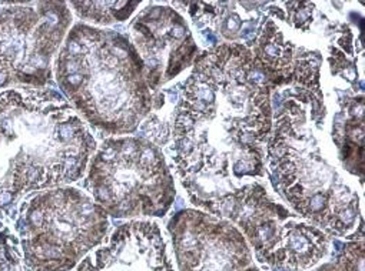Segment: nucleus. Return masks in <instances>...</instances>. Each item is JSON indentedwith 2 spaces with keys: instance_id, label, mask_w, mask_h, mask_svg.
I'll use <instances>...</instances> for the list:
<instances>
[{
  "instance_id": "0eeeda50",
  "label": "nucleus",
  "mask_w": 365,
  "mask_h": 271,
  "mask_svg": "<svg viewBox=\"0 0 365 271\" xmlns=\"http://www.w3.org/2000/svg\"><path fill=\"white\" fill-rule=\"evenodd\" d=\"M32 232L29 251L44 271L69 267L75 258L99 241L106 230L105 210L78 189L62 187L37 194L26 211Z\"/></svg>"
},
{
  "instance_id": "f03ea898",
  "label": "nucleus",
  "mask_w": 365,
  "mask_h": 271,
  "mask_svg": "<svg viewBox=\"0 0 365 271\" xmlns=\"http://www.w3.org/2000/svg\"><path fill=\"white\" fill-rule=\"evenodd\" d=\"M0 204L22 193L78 181L96 141L53 90L0 93Z\"/></svg>"
},
{
  "instance_id": "423d86ee",
  "label": "nucleus",
  "mask_w": 365,
  "mask_h": 271,
  "mask_svg": "<svg viewBox=\"0 0 365 271\" xmlns=\"http://www.w3.org/2000/svg\"><path fill=\"white\" fill-rule=\"evenodd\" d=\"M70 23L65 3H14L0 9V89L44 86Z\"/></svg>"
},
{
  "instance_id": "f257e3e1",
  "label": "nucleus",
  "mask_w": 365,
  "mask_h": 271,
  "mask_svg": "<svg viewBox=\"0 0 365 271\" xmlns=\"http://www.w3.org/2000/svg\"><path fill=\"white\" fill-rule=\"evenodd\" d=\"M272 130L271 83L241 43L196 57L172 124V160L192 201L221 213L265 176Z\"/></svg>"
},
{
  "instance_id": "6e6552de",
  "label": "nucleus",
  "mask_w": 365,
  "mask_h": 271,
  "mask_svg": "<svg viewBox=\"0 0 365 271\" xmlns=\"http://www.w3.org/2000/svg\"><path fill=\"white\" fill-rule=\"evenodd\" d=\"M127 39L143 63L150 90L180 74L198 57V47L183 17L173 9L153 6L130 23Z\"/></svg>"
},
{
  "instance_id": "7ed1b4c3",
  "label": "nucleus",
  "mask_w": 365,
  "mask_h": 271,
  "mask_svg": "<svg viewBox=\"0 0 365 271\" xmlns=\"http://www.w3.org/2000/svg\"><path fill=\"white\" fill-rule=\"evenodd\" d=\"M322 94L305 87L284 93L274 114L266 155L275 189L302 216L344 232L358 217V194L326 157Z\"/></svg>"
},
{
  "instance_id": "1a4fd4ad",
  "label": "nucleus",
  "mask_w": 365,
  "mask_h": 271,
  "mask_svg": "<svg viewBox=\"0 0 365 271\" xmlns=\"http://www.w3.org/2000/svg\"><path fill=\"white\" fill-rule=\"evenodd\" d=\"M251 51L271 84L293 83L295 86L322 94L319 86L321 57L318 53H312L304 46L286 40L269 16L262 24Z\"/></svg>"
},
{
  "instance_id": "20e7f679",
  "label": "nucleus",
  "mask_w": 365,
  "mask_h": 271,
  "mask_svg": "<svg viewBox=\"0 0 365 271\" xmlns=\"http://www.w3.org/2000/svg\"><path fill=\"white\" fill-rule=\"evenodd\" d=\"M54 73L76 110L106 134L135 131L153 109L142 60L113 30L76 24L56 54Z\"/></svg>"
},
{
  "instance_id": "9d476101",
  "label": "nucleus",
  "mask_w": 365,
  "mask_h": 271,
  "mask_svg": "<svg viewBox=\"0 0 365 271\" xmlns=\"http://www.w3.org/2000/svg\"><path fill=\"white\" fill-rule=\"evenodd\" d=\"M140 1H73L76 13L96 24H112L123 22L139 6Z\"/></svg>"
},
{
  "instance_id": "39448f33",
  "label": "nucleus",
  "mask_w": 365,
  "mask_h": 271,
  "mask_svg": "<svg viewBox=\"0 0 365 271\" xmlns=\"http://www.w3.org/2000/svg\"><path fill=\"white\" fill-rule=\"evenodd\" d=\"M84 187L110 214L163 216L175 197L158 146L139 137H110L92 157Z\"/></svg>"
}]
</instances>
